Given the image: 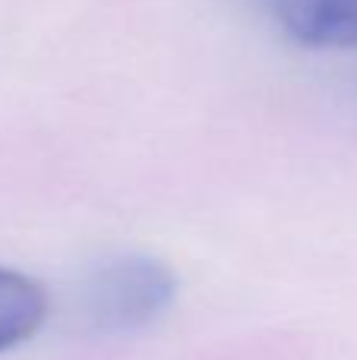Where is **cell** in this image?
<instances>
[{
  "label": "cell",
  "mask_w": 357,
  "mask_h": 360,
  "mask_svg": "<svg viewBox=\"0 0 357 360\" xmlns=\"http://www.w3.org/2000/svg\"><path fill=\"white\" fill-rule=\"evenodd\" d=\"M177 300V275L149 253H117L86 275L79 316L95 335H133L155 326Z\"/></svg>",
  "instance_id": "6da1fadb"
},
{
  "label": "cell",
  "mask_w": 357,
  "mask_h": 360,
  "mask_svg": "<svg viewBox=\"0 0 357 360\" xmlns=\"http://www.w3.org/2000/svg\"><path fill=\"white\" fill-rule=\"evenodd\" d=\"M278 35L301 48L357 51V0H247Z\"/></svg>",
  "instance_id": "7a4b0ae2"
},
{
  "label": "cell",
  "mask_w": 357,
  "mask_h": 360,
  "mask_svg": "<svg viewBox=\"0 0 357 360\" xmlns=\"http://www.w3.org/2000/svg\"><path fill=\"white\" fill-rule=\"evenodd\" d=\"M51 300L41 281L0 266V354L32 342L48 323Z\"/></svg>",
  "instance_id": "3957f363"
}]
</instances>
